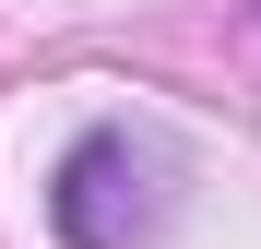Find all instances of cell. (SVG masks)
<instances>
[{
  "label": "cell",
  "mask_w": 261,
  "mask_h": 249,
  "mask_svg": "<svg viewBox=\"0 0 261 249\" xmlns=\"http://www.w3.org/2000/svg\"><path fill=\"white\" fill-rule=\"evenodd\" d=\"M166 214H178V154L154 131H130V119H95L48 178V226L71 249H154Z\"/></svg>",
  "instance_id": "cell-1"
}]
</instances>
